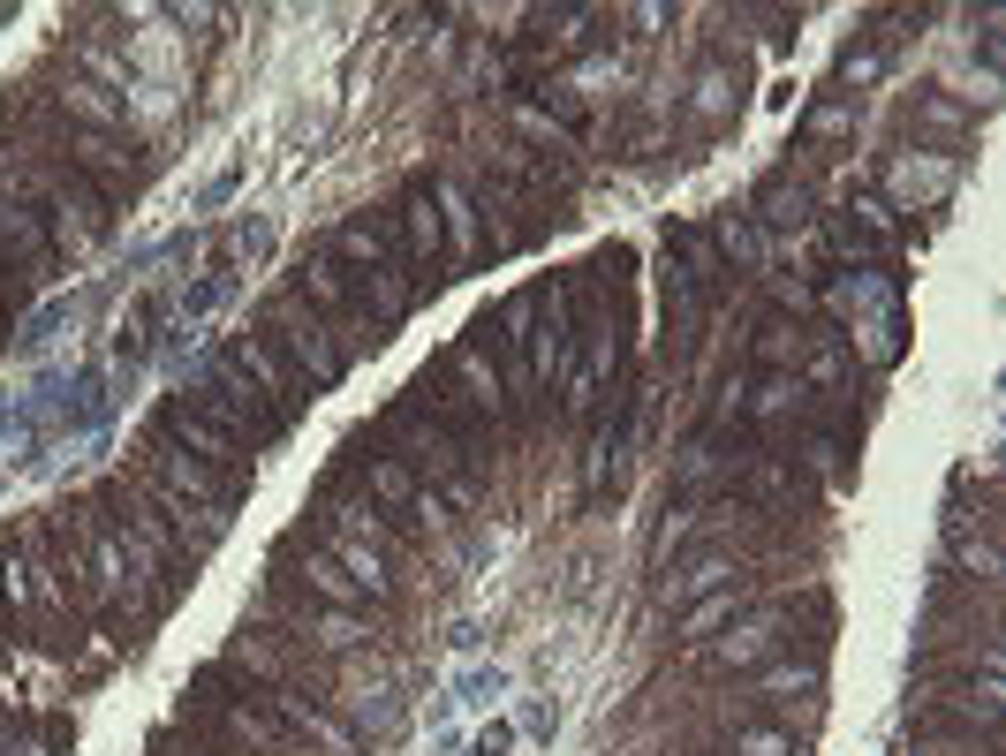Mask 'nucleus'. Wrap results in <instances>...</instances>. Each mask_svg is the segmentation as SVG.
I'll list each match as a JSON object with an SVG mask.
<instances>
[{"mask_svg": "<svg viewBox=\"0 0 1006 756\" xmlns=\"http://www.w3.org/2000/svg\"><path fill=\"white\" fill-rule=\"evenodd\" d=\"M757 356H765V363H787V356H795V325H787V318H772V325H765V340H757Z\"/></svg>", "mask_w": 1006, "mask_h": 756, "instance_id": "nucleus-24", "label": "nucleus"}, {"mask_svg": "<svg viewBox=\"0 0 1006 756\" xmlns=\"http://www.w3.org/2000/svg\"><path fill=\"white\" fill-rule=\"evenodd\" d=\"M726 612H734V598H704L696 612H688V620H681V643H704V635H711V628H719Z\"/></svg>", "mask_w": 1006, "mask_h": 756, "instance_id": "nucleus-20", "label": "nucleus"}, {"mask_svg": "<svg viewBox=\"0 0 1006 756\" xmlns=\"http://www.w3.org/2000/svg\"><path fill=\"white\" fill-rule=\"evenodd\" d=\"M409 235H417V258H432V250H439V235H447V227H439L432 197H409Z\"/></svg>", "mask_w": 1006, "mask_h": 756, "instance_id": "nucleus-17", "label": "nucleus"}, {"mask_svg": "<svg viewBox=\"0 0 1006 756\" xmlns=\"http://www.w3.org/2000/svg\"><path fill=\"white\" fill-rule=\"evenodd\" d=\"M803 212H810V197H803L795 182H772V189H765V212H757V220H765V227H803Z\"/></svg>", "mask_w": 1006, "mask_h": 756, "instance_id": "nucleus-9", "label": "nucleus"}, {"mask_svg": "<svg viewBox=\"0 0 1006 756\" xmlns=\"http://www.w3.org/2000/svg\"><path fill=\"white\" fill-rule=\"evenodd\" d=\"M439 212H447V235L470 250V235H477V220H470V197L455 189V182H439Z\"/></svg>", "mask_w": 1006, "mask_h": 756, "instance_id": "nucleus-16", "label": "nucleus"}, {"mask_svg": "<svg viewBox=\"0 0 1006 756\" xmlns=\"http://www.w3.org/2000/svg\"><path fill=\"white\" fill-rule=\"evenodd\" d=\"M0 250H15V258H38V250H46L38 220H30V212H15V205H0Z\"/></svg>", "mask_w": 1006, "mask_h": 756, "instance_id": "nucleus-10", "label": "nucleus"}, {"mask_svg": "<svg viewBox=\"0 0 1006 756\" xmlns=\"http://www.w3.org/2000/svg\"><path fill=\"white\" fill-rule=\"evenodd\" d=\"M719 243H726V258L757 265V227H742V220H719Z\"/></svg>", "mask_w": 1006, "mask_h": 756, "instance_id": "nucleus-23", "label": "nucleus"}, {"mask_svg": "<svg viewBox=\"0 0 1006 756\" xmlns=\"http://www.w3.org/2000/svg\"><path fill=\"white\" fill-rule=\"evenodd\" d=\"M772 635H780L772 620H742V628L719 643V658H726V666H749V658H765V650H772Z\"/></svg>", "mask_w": 1006, "mask_h": 756, "instance_id": "nucleus-5", "label": "nucleus"}, {"mask_svg": "<svg viewBox=\"0 0 1006 756\" xmlns=\"http://www.w3.org/2000/svg\"><path fill=\"white\" fill-rule=\"evenodd\" d=\"M340 258H356V265H371V273H378V258H386L378 227H340Z\"/></svg>", "mask_w": 1006, "mask_h": 756, "instance_id": "nucleus-19", "label": "nucleus"}, {"mask_svg": "<svg viewBox=\"0 0 1006 756\" xmlns=\"http://www.w3.org/2000/svg\"><path fill=\"white\" fill-rule=\"evenodd\" d=\"M840 76H847V84H870V76H878V53H847Z\"/></svg>", "mask_w": 1006, "mask_h": 756, "instance_id": "nucleus-32", "label": "nucleus"}, {"mask_svg": "<svg viewBox=\"0 0 1006 756\" xmlns=\"http://www.w3.org/2000/svg\"><path fill=\"white\" fill-rule=\"evenodd\" d=\"M371 492H378V499H409L417 484H409V469H401V461H378V469H371Z\"/></svg>", "mask_w": 1006, "mask_h": 756, "instance_id": "nucleus-25", "label": "nucleus"}, {"mask_svg": "<svg viewBox=\"0 0 1006 756\" xmlns=\"http://www.w3.org/2000/svg\"><path fill=\"white\" fill-rule=\"evenodd\" d=\"M560 371V302L545 310V333H537V379H552Z\"/></svg>", "mask_w": 1006, "mask_h": 756, "instance_id": "nucleus-21", "label": "nucleus"}, {"mask_svg": "<svg viewBox=\"0 0 1006 756\" xmlns=\"http://www.w3.org/2000/svg\"><path fill=\"white\" fill-rule=\"evenodd\" d=\"M334 560H340V575H348L356 591H371V598L386 591V568H378V553H371V545H356V537H348V545H340Z\"/></svg>", "mask_w": 1006, "mask_h": 756, "instance_id": "nucleus-6", "label": "nucleus"}, {"mask_svg": "<svg viewBox=\"0 0 1006 756\" xmlns=\"http://www.w3.org/2000/svg\"><path fill=\"white\" fill-rule=\"evenodd\" d=\"M847 227H862V243H893V212L878 197H855V220Z\"/></svg>", "mask_w": 1006, "mask_h": 756, "instance_id": "nucleus-18", "label": "nucleus"}, {"mask_svg": "<svg viewBox=\"0 0 1006 756\" xmlns=\"http://www.w3.org/2000/svg\"><path fill=\"white\" fill-rule=\"evenodd\" d=\"M795 394H803V386H795V379H765V386H757V401H749V409H757V417H780V409H795Z\"/></svg>", "mask_w": 1006, "mask_h": 756, "instance_id": "nucleus-22", "label": "nucleus"}, {"mask_svg": "<svg viewBox=\"0 0 1006 756\" xmlns=\"http://www.w3.org/2000/svg\"><path fill=\"white\" fill-rule=\"evenodd\" d=\"M893 189H901V197H939V189H946V166H939V159H901V166H893Z\"/></svg>", "mask_w": 1006, "mask_h": 756, "instance_id": "nucleus-8", "label": "nucleus"}, {"mask_svg": "<svg viewBox=\"0 0 1006 756\" xmlns=\"http://www.w3.org/2000/svg\"><path fill=\"white\" fill-rule=\"evenodd\" d=\"M167 432H174V447L204 454V461H243V454H235V432H220V424H212V417H197L189 401L167 417Z\"/></svg>", "mask_w": 1006, "mask_h": 756, "instance_id": "nucleus-2", "label": "nucleus"}, {"mask_svg": "<svg viewBox=\"0 0 1006 756\" xmlns=\"http://www.w3.org/2000/svg\"><path fill=\"white\" fill-rule=\"evenodd\" d=\"M810 681H818L810 666H772V673H765V689H810Z\"/></svg>", "mask_w": 1006, "mask_h": 756, "instance_id": "nucleus-30", "label": "nucleus"}, {"mask_svg": "<svg viewBox=\"0 0 1006 756\" xmlns=\"http://www.w3.org/2000/svg\"><path fill=\"white\" fill-rule=\"evenodd\" d=\"M311 635H319L326 650H356V643H363V620H356V612H340V605H334V612H326V620H319Z\"/></svg>", "mask_w": 1006, "mask_h": 756, "instance_id": "nucleus-14", "label": "nucleus"}, {"mask_svg": "<svg viewBox=\"0 0 1006 756\" xmlns=\"http://www.w3.org/2000/svg\"><path fill=\"white\" fill-rule=\"evenodd\" d=\"M462 386H470V401H485V409H500V379H493V363H485L477 348H462Z\"/></svg>", "mask_w": 1006, "mask_h": 756, "instance_id": "nucleus-13", "label": "nucleus"}, {"mask_svg": "<svg viewBox=\"0 0 1006 756\" xmlns=\"http://www.w3.org/2000/svg\"><path fill=\"white\" fill-rule=\"evenodd\" d=\"M160 469H167V476L182 484V492H189V499H204V507H220V484H212V476H204V469H197V461H189L182 447H160Z\"/></svg>", "mask_w": 1006, "mask_h": 756, "instance_id": "nucleus-4", "label": "nucleus"}, {"mask_svg": "<svg viewBox=\"0 0 1006 756\" xmlns=\"http://www.w3.org/2000/svg\"><path fill=\"white\" fill-rule=\"evenodd\" d=\"M281 333H288V348L303 356V371H311L319 386H334V379H340V356H334V340H326V325H319L303 302H281Z\"/></svg>", "mask_w": 1006, "mask_h": 756, "instance_id": "nucleus-1", "label": "nucleus"}, {"mask_svg": "<svg viewBox=\"0 0 1006 756\" xmlns=\"http://www.w3.org/2000/svg\"><path fill=\"white\" fill-rule=\"evenodd\" d=\"M91 568H99L107 591H129V575H122V537H99V560H91Z\"/></svg>", "mask_w": 1006, "mask_h": 756, "instance_id": "nucleus-26", "label": "nucleus"}, {"mask_svg": "<svg viewBox=\"0 0 1006 756\" xmlns=\"http://www.w3.org/2000/svg\"><path fill=\"white\" fill-rule=\"evenodd\" d=\"M273 704H281V719H296L303 734H319V742H326V749H334V756H348V734H340L334 719H319V711H311L303 696H273Z\"/></svg>", "mask_w": 1006, "mask_h": 756, "instance_id": "nucleus-7", "label": "nucleus"}, {"mask_svg": "<svg viewBox=\"0 0 1006 756\" xmlns=\"http://www.w3.org/2000/svg\"><path fill=\"white\" fill-rule=\"evenodd\" d=\"M810 469H818V476H833V484H840V447H833V439H810Z\"/></svg>", "mask_w": 1006, "mask_h": 756, "instance_id": "nucleus-31", "label": "nucleus"}, {"mask_svg": "<svg viewBox=\"0 0 1006 756\" xmlns=\"http://www.w3.org/2000/svg\"><path fill=\"white\" fill-rule=\"evenodd\" d=\"M810 129H818V137H847V129H855V107H818Z\"/></svg>", "mask_w": 1006, "mask_h": 756, "instance_id": "nucleus-28", "label": "nucleus"}, {"mask_svg": "<svg viewBox=\"0 0 1006 756\" xmlns=\"http://www.w3.org/2000/svg\"><path fill=\"white\" fill-rule=\"evenodd\" d=\"M53 235L84 250V243L99 235V205H91V197H69V189H61V197H53Z\"/></svg>", "mask_w": 1006, "mask_h": 756, "instance_id": "nucleus-3", "label": "nucleus"}, {"mask_svg": "<svg viewBox=\"0 0 1006 756\" xmlns=\"http://www.w3.org/2000/svg\"><path fill=\"white\" fill-rule=\"evenodd\" d=\"M696 107H704V114H719V107H726V76H719V69L696 84Z\"/></svg>", "mask_w": 1006, "mask_h": 756, "instance_id": "nucleus-29", "label": "nucleus"}, {"mask_svg": "<svg viewBox=\"0 0 1006 756\" xmlns=\"http://www.w3.org/2000/svg\"><path fill=\"white\" fill-rule=\"evenodd\" d=\"M61 99H69V107H76V114H84V122H99V129H107V122H114V114H122V107H114V99H107V91H99V84H69V91H61Z\"/></svg>", "mask_w": 1006, "mask_h": 756, "instance_id": "nucleus-15", "label": "nucleus"}, {"mask_svg": "<svg viewBox=\"0 0 1006 756\" xmlns=\"http://www.w3.org/2000/svg\"><path fill=\"white\" fill-rule=\"evenodd\" d=\"M734 749H742V756H795V742H787V734H765V727H757V734H742Z\"/></svg>", "mask_w": 1006, "mask_h": 756, "instance_id": "nucleus-27", "label": "nucleus"}, {"mask_svg": "<svg viewBox=\"0 0 1006 756\" xmlns=\"http://www.w3.org/2000/svg\"><path fill=\"white\" fill-rule=\"evenodd\" d=\"M303 575H311V591H319V598H326V605H340V612L356 605V583L340 575V560H334V553H319V560H311Z\"/></svg>", "mask_w": 1006, "mask_h": 756, "instance_id": "nucleus-12", "label": "nucleus"}, {"mask_svg": "<svg viewBox=\"0 0 1006 756\" xmlns=\"http://www.w3.org/2000/svg\"><path fill=\"white\" fill-rule=\"evenodd\" d=\"M726 575H734V560H719V553H711V560H696V568H681V575H673V583H667V598H696V591H719Z\"/></svg>", "mask_w": 1006, "mask_h": 756, "instance_id": "nucleus-11", "label": "nucleus"}]
</instances>
